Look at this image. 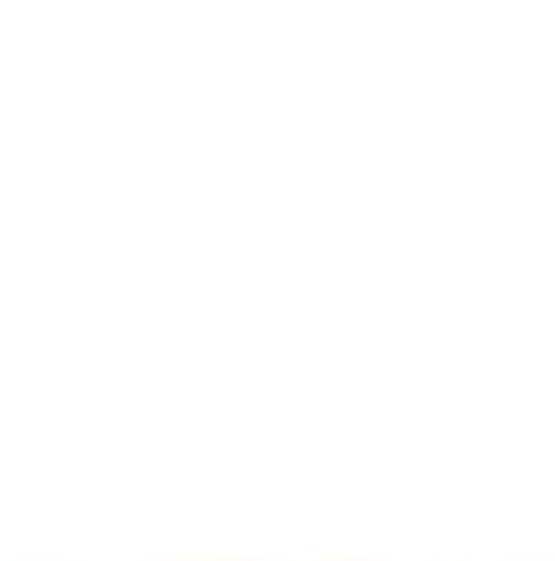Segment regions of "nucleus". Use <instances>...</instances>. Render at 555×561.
<instances>
[]
</instances>
